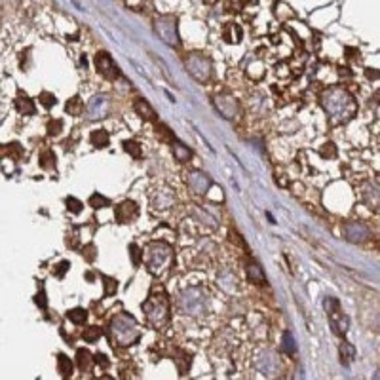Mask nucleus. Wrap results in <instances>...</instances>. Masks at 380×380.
I'll return each instance as SVG.
<instances>
[{"label":"nucleus","mask_w":380,"mask_h":380,"mask_svg":"<svg viewBox=\"0 0 380 380\" xmlns=\"http://www.w3.org/2000/svg\"><path fill=\"white\" fill-rule=\"evenodd\" d=\"M67 318H69V320H71L73 323H76V325H80V323L86 322V318H88V312H86L84 308H74V310H71V312L67 314Z\"/></svg>","instance_id":"obj_18"},{"label":"nucleus","mask_w":380,"mask_h":380,"mask_svg":"<svg viewBox=\"0 0 380 380\" xmlns=\"http://www.w3.org/2000/svg\"><path fill=\"white\" fill-rule=\"evenodd\" d=\"M130 253H132V257H133V264L141 263V255H143V251H139V247H137L135 244L130 245Z\"/></svg>","instance_id":"obj_30"},{"label":"nucleus","mask_w":380,"mask_h":380,"mask_svg":"<svg viewBox=\"0 0 380 380\" xmlns=\"http://www.w3.org/2000/svg\"><path fill=\"white\" fill-rule=\"evenodd\" d=\"M247 276L253 283H264V279H266L264 278V272H263V268H261V264L255 263V261H251V263L247 264Z\"/></svg>","instance_id":"obj_10"},{"label":"nucleus","mask_w":380,"mask_h":380,"mask_svg":"<svg viewBox=\"0 0 380 380\" xmlns=\"http://www.w3.org/2000/svg\"><path fill=\"white\" fill-rule=\"evenodd\" d=\"M67 207H69L73 213H80L82 207H84V204H82L80 200H76V198H67Z\"/></svg>","instance_id":"obj_28"},{"label":"nucleus","mask_w":380,"mask_h":380,"mask_svg":"<svg viewBox=\"0 0 380 380\" xmlns=\"http://www.w3.org/2000/svg\"><path fill=\"white\" fill-rule=\"evenodd\" d=\"M143 312H145L146 322L156 329H160L167 323V320H169V300H167V295L163 291V287H158V285L152 287L148 299L143 302Z\"/></svg>","instance_id":"obj_2"},{"label":"nucleus","mask_w":380,"mask_h":380,"mask_svg":"<svg viewBox=\"0 0 380 380\" xmlns=\"http://www.w3.org/2000/svg\"><path fill=\"white\" fill-rule=\"evenodd\" d=\"M353 355H355V348L352 346L350 342H342V346H340V361L344 365H348L350 359H353Z\"/></svg>","instance_id":"obj_15"},{"label":"nucleus","mask_w":380,"mask_h":380,"mask_svg":"<svg viewBox=\"0 0 380 380\" xmlns=\"http://www.w3.org/2000/svg\"><path fill=\"white\" fill-rule=\"evenodd\" d=\"M57 361H59V373H61L65 379H67V377H71V373H73V363H71V359H69L67 355L59 353Z\"/></svg>","instance_id":"obj_17"},{"label":"nucleus","mask_w":380,"mask_h":380,"mask_svg":"<svg viewBox=\"0 0 380 380\" xmlns=\"http://www.w3.org/2000/svg\"><path fill=\"white\" fill-rule=\"evenodd\" d=\"M110 202L105 198V196H101V194H93L91 198H89V205H93V207H105V205H109Z\"/></svg>","instance_id":"obj_27"},{"label":"nucleus","mask_w":380,"mask_h":380,"mask_svg":"<svg viewBox=\"0 0 380 380\" xmlns=\"http://www.w3.org/2000/svg\"><path fill=\"white\" fill-rule=\"evenodd\" d=\"M99 380H114V379H112L110 375H103V377H101V379H99Z\"/></svg>","instance_id":"obj_35"},{"label":"nucleus","mask_w":380,"mask_h":380,"mask_svg":"<svg viewBox=\"0 0 380 380\" xmlns=\"http://www.w3.org/2000/svg\"><path fill=\"white\" fill-rule=\"evenodd\" d=\"M124 150L130 152L133 158H141V146H139V143H135V141H126L124 143Z\"/></svg>","instance_id":"obj_21"},{"label":"nucleus","mask_w":380,"mask_h":380,"mask_svg":"<svg viewBox=\"0 0 380 380\" xmlns=\"http://www.w3.org/2000/svg\"><path fill=\"white\" fill-rule=\"evenodd\" d=\"M57 266H59V268H57V270H55V272H54V274H55L57 278H63V274H65V270H69V266H71V263H69V261H63V263H59Z\"/></svg>","instance_id":"obj_31"},{"label":"nucleus","mask_w":380,"mask_h":380,"mask_svg":"<svg viewBox=\"0 0 380 380\" xmlns=\"http://www.w3.org/2000/svg\"><path fill=\"white\" fill-rule=\"evenodd\" d=\"M103 283H105V297H110L112 293H116V287H118V283H116V279H112V278H109V276H103Z\"/></svg>","instance_id":"obj_23"},{"label":"nucleus","mask_w":380,"mask_h":380,"mask_svg":"<svg viewBox=\"0 0 380 380\" xmlns=\"http://www.w3.org/2000/svg\"><path fill=\"white\" fill-rule=\"evenodd\" d=\"M103 335V331L99 327H88L86 331H84V340H88V342H95V340H99V336Z\"/></svg>","instance_id":"obj_20"},{"label":"nucleus","mask_w":380,"mask_h":380,"mask_svg":"<svg viewBox=\"0 0 380 380\" xmlns=\"http://www.w3.org/2000/svg\"><path fill=\"white\" fill-rule=\"evenodd\" d=\"M283 350L287 352V353H295L297 352V346H295V340H293V336L289 331H285L283 333Z\"/></svg>","instance_id":"obj_22"},{"label":"nucleus","mask_w":380,"mask_h":380,"mask_svg":"<svg viewBox=\"0 0 380 380\" xmlns=\"http://www.w3.org/2000/svg\"><path fill=\"white\" fill-rule=\"evenodd\" d=\"M86 249H88V251H93V245H88ZM93 257H95V253H89V255H88V261H93Z\"/></svg>","instance_id":"obj_34"},{"label":"nucleus","mask_w":380,"mask_h":380,"mask_svg":"<svg viewBox=\"0 0 380 380\" xmlns=\"http://www.w3.org/2000/svg\"><path fill=\"white\" fill-rule=\"evenodd\" d=\"M135 110H137V114L146 120V122H156V112H154V109L145 101V99H137L135 101Z\"/></svg>","instance_id":"obj_9"},{"label":"nucleus","mask_w":380,"mask_h":380,"mask_svg":"<svg viewBox=\"0 0 380 380\" xmlns=\"http://www.w3.org/2000/svg\"><path fill=\"white\" fill-rule=\"evenodd\" d=\"M139 215V207L132 200H126L120 205H116V219L120 222H132Z\"/></svg>","instance_id":"obj_6"},{"label":"nucleus","mask_w":380,"mask_h":380,"mask_svg":"<svg viewBox=\"0 0 380 380\" xmlns=\"http://www.w3.org/2000/svg\"><path fill=\"white\" fill-rule=\"evenodd\" d=\"M93 361H95L97 365H101V367H109V359H107V355H105V353H95Z\"/></svg>","instance_id":"obj_32"},{"label":"nucleus","mask_w":380,"mask_h":380,"mask_svg":"<svg viewBox=\"0 0 380 380\" xmlns=\"http://www.w3.org/2000/svg\"><path fill=\"white\" fill-rule=\"evenodd\" d=\"M80 109H82V101H80L78 97H74V99H71V101L67 103V110H69L71 114H74V116L80 114Z\"/></svg>","instance_id":"obj_25"},{"label":"nucleus","mask_w":380,"mask_h":380,"mask_svg":"<svg viewBox=\"0 0 380 380\" xmlns=\"http://www.w3.org/2000/svg\"><path fill=\"white\" fill-rule=\"evenodd\" d=\"M34 300H36V304H38L40 308H46V295H44V289H40V293L36 295V299H34Z\"/></svg>","instance_id":"obj_33"},{"label":"nucleus","mask_w":380,"mask_h":380,"mask_svg":"<svg viewBox=\"0 0 380 380\" xmlns=\"http://www.w3.org/2000/svg\"><path fill=\"white\" fill-rule=\"evenodd\" d=\"M91 145L97 146V148H105V146L109 145V133L105 132V130H95V132L91 133Z\"/></svg>","instance_id":"obj_13"},{"label":"nucleus","mask_w":380,"mask_h":380,"mask_svg":"<svg viewBox=\"0 0 380 380\" xmlns=\"http://www.w3.org/2000/svg\"><path fill=\"white\" fill-rule=\"evenodd\" d=\"M158 32H162L163 40L167 44H177V27H175V19H171V23H165V17H162L156 25Z\"/></svg>","instance_id":"obj_8"},{"label":"nucleus","mask_w":380,"mask_h":380,"mask_svg":"<svg viewBox=\"0 0 380 380\" xmlns=\"http://www.w3.org/2000/svg\"><path fill=\"white\" fill-rule=\"evenodd\" d=\"M15 107H17V110L21 112V114H34V103L30 101L27 95H19L17 99H15Z\"/></svg>","instance_id":"obj_11"},{"label":"nucleus","mask_w":380,"mask_h":380,"mask_svg":"<svg viewBox=\"0 0 380 380\" xmlns=\"http://www.w3.org/2000/svg\"><path fill=\"white\" fill-rule=\"evenodd\" d=\"M222 34H224V40L226 42L234 44V42H240V38H242V29L236 23H230V25H226V29H224Z\"/></svg>","instance_id":"obj_12"},{"label":"nucleus","mask_w":380,"mask_h":380,"mask_svg":"<svg viewBox=\"0 0 380 380\" xmlns=\"http://www.w3.org/2000/svg\"><path fill=\"white\" fill-rule=\"evenodd\" d=\"M143 257H145L146 264H148V270L152 274L160 276L165 270H169V266H171L173 249H171V245H167L163 242H154V244L146 245V249L143 251Z\"/></svg>","instance_id":"obj_4"},{"label":"nucleus","mask_w":380,"mask_h":380,"mask_svg":"<svg viewBox=\"0 0 380 380\" xmlns=\"http://www.w3.org/2000/svg\"><path fill=\"white\" fill-rule=\"evenodd\" d=\"M95 67H97V71H99L105 78H109V80H114V78L120 76L118 65L112 61V57H110L107 52H99V54L95 55Z\"/></svg>","instance_id":"obj_5"},{"label":"nucleus","mask_w":380,"mask_h":380,"mask_svg":"<svg viewBox=\"0 0 380 380\" xmlns=\"http://www.w3.org/2000/svg\"><path fill=\"white\" fill-rule=\"evenodd\" d=\"M141 329L130 314H118L110 320V340L118 346H132L139 340Z\"/></svg>","instance_id":"obj_3"},{"label":"nucleus","mask_w":380,"mask_h":380,"mask_svg":"<svg viewBox=\"0 0 380 380\" xmlns=\"http://www.w3.org/2000/svg\"><path fill=\"white\" fill-rule=\"evenodd\" d=\"M40 167H44V169L55 167V156H54L52 150H46L44 154H42V158H40Z\"/></svg>","instance_id":"obj_19"},{"label":"nucleus","mask_w":380,"mask_h":380,"mask_svg":"<svg viewBox=\"0 0 380 380\" xmlns=\"http://www.w3.org/2000/svg\"><path fill=\"white\" fill-rule=\"evenodd\" d=\"M158 137H162V139H163V141H167V143H175L173 133L169 132V128H167V126H163V124L158 126Z\"/></svg>","instance_id":"obj_24"},{"label":"nucleus","mask_w":380,"mask_h":380,"mask_svg":"<svg viewBox=\"0 0 380 380\" xmlns=\"http://www.w3.org/2000/svg\"><path fill=\"white\" fill-rule=\"evenodd\" d=\"M38 101L44 105L46 109H52L54 105H55V95L54 93H48V91H44V93H40V99Z\"/></svg>","instance_id":"obj_26"},{"label":"nucleus","mask_w":380,"mask_h":380,"mask_svg":"<svg viewBox=\"0 0 380 380\" xmlns=\"http://www.w3.org/2000/svg\"><path fill=\"white\" fill-rule=\"evenodd\" d=\"M173 154H175V158L179 162H187L192 156V150L187 148L185 145H181V143H173Z\"/></svg>","instance_id":"obj_16"},{"label":"nucleus","mask_w":380,"mask_h":380,"mask_svg":"<svg viewBox=\"0 0 380 380\" xmlns=\"http://www.w3.org/2000/svg\"><path fill=\"white\" fill-rule=\"evenodd\" d=\"M344 232H346V238L350 242H363V240L369 238V228L361 222H348L344 226Z\"/></svg>","instance_id":"obj_7"},{"label":"nucleus","mask_w":380,"mask_h":380,"mask_svg":"<svg viewBox=\"0 0 380 380\" xmlns=\"http://www.w3.org/2000/svg\"><path fill=\"white\" fill-rule=\"evenodd\" d=\"M322 103H323V109H325L327 114H329V118H331L333 122H338V124L348 122V120L353 116L355 109H357L353 97H352L344 88H338V86L327 89V91L323 93Z\"/></svg>","instance_id":"obj_1"},{"label":"nucleus","mask_w":380,"mask_h":380,"mask_svg":"<svg viewBox=\"0 0 380 380\" xmlns=\"http://www.w3.org/2000/svg\"><path fill=\"white\" fill-rule=\"evenodd\" d=\"M61 128H63V122H61V120L50 122V124H48V133H50V135H59V133H61Z\"/></svg>","instance_id":"obj_29"},{"label":"nucleus","mask_w":380,"mask_h":380,"mask_svg":"<svg viewBox=\"0 0 380 380\" xmlns=\"http://www.w3.org/2000/svg\"><path fill=\"white\" fill-rule=\"evenodd\" d=\"M76 361H78L80 371H89V369H91V361H93V357L89 355L88 350H78L76 352Z\"/></svg>","instance_id":"obj_14"}]
</instances>
